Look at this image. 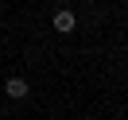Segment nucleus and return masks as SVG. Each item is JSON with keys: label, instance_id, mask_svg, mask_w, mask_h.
Wrapping results in <instances>:
<instances>
[{"label": "nucleus", "instance_id": "nucleus-2", "mask_svg": "<svg viewBox=\"0 0 128 120\" xmlns=\"http://www.w3.org/2000/svg\"><path fill=\"white\" fill-rule=\"evenodd\" d=\"M50 23H54V31H58V35H74V27H78V16H74L70 8H58Z\"/></svg>", "mask_w": 128, "mask_h": 120}, {"label": "nucleus", "instance_id": "nucleus-1", "mask_svg": "<svg viewBox=\"0 0 128 120\" xmlns=\"http://www.w3.org/2000/svg\"><path fill=\"white\" fill-rule=\"evenodd\" d=\"M4 93H8L12 101H24V97L31 93V85H27V78H20V74H12V78H4Z\"/></svg>", "mask_w": 128, "mask_h": 120}]
</instances>
